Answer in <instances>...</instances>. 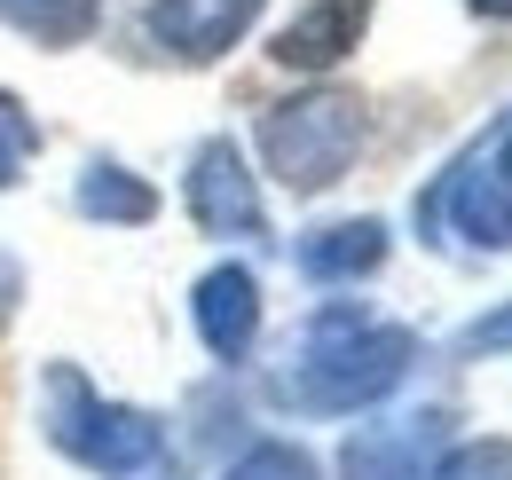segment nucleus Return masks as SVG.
Masks as SVG:
<instances>
[{"label": "nucleus", "instance_id": "nucleus-5", "mask_svg": "<svg viewBox=\"0 0 512 480\" xmlns=\"http://www.w3.org/2000/svg\"><path fill=\"white\" fill-rule=\"evenodd\" d=\"M190 213H197L205 237H260V229H268L260 189H253V174H245V150H237L229 134L197 142V158H190Z\"/></svg>", "mask_w": 512, "mask_h": 480}, {"label": "nucleus", "instance_id": "nucleus-17", "mask_svg": "<svg viewBox=\"0 0 512 480\" xmlns=\"http://www.w3.org/2000/svg\"><path fill=\"white\" fill-rule=\"evenodd\" d=\"M8 300H16V260L0 252V315H8Z\"/></svg>", "mask_w": 512, "mask_h": 480}, {"label": "nucleus", "instance_id": "nucleus-1", "mask_svg": "<svg viewBox=\"0 0 512 480\" xmlns=\"http://www.w3.org/2000/svg\"><path fill=\"white\" fill-rule=\"evenodd\" d=\"M418 362V339L402 323H371L363 307H323L300 331L292 362L268 378V402L292 418H355L386 402Z\"/></svg>", "mask_w": 512, "mask_h": 480}, {"label": "nucleus", "instance_id": "nucleus-14", "mask_svg": "<svg viewBox=\"0 0 512 480\" xmlns=\"http://www.w3.org/2000/svg\"><path fill=\"white\" fill-rule=\"evenodd\" d=\"M221 480H323V473H316V457L292 449V441H253Z\"/></svg>", "mask_w": 512, "mask_h": 480}, {"label": "nucleus", "instance_id": "nucleus-2", "mask_svg": "<svg viewBox=\"0 0 512 480\" xmlns=\"http://www.w3.org/2000/svg\"><path fill=\"white\" fill-rule=\"evenodd\" d=\"M40 425H48V441L64 449L71 465H87V473H103V480H134L142 465L166 457V425L150 418V410L103 402L71 362H56L48 386H40Z\"/></svg>", "mask_w": 512, "mask_h": 480}, {"label": "nucleus", "instance_id": "nucleus-9", "mask_svg": "<svg viewBox=\"0 0 512 480\" xmlns=\"http://www.w3.org/2000/svg\"><path fill=\"white\" fill-rule=\"evenodd\" d=\"M363 16H371V0H316L308 16H292V24L276 32V63H292V71H331V63L363 40Z\"/></svg>", "mask_w": 512, "mask_h": 480}, {"label": "nucleus", "instance_id": "nucleus-12", "mask_svg": "<svg viewBox=\"0 0 512 480\" xmlns=\"http://www.w3.org/2000/svg\"><path fill=\"white\" fill-rule=\"evenodd\" d=\"M0 16H8L16 32H32V40L64 48V40H79V32L95 24V0H0Z\"/></svg>", "mask_w": 512, "mask_h": 480}, {"label": "nucleus", "instance_id": "nucleus-6", "mask_svg": "<svg viewBox=\"0 0 512 480\" xmlns=\"http://www.w3.org/2000/svg\"><path fill=\"white\" fill-rule=\"evenodd\" d=\"M442 410H418V418H394V425H363L347 433L339 449V473L347 480H426L434 457H442Z\"/></svg>", "mask_w": 512, "mask_h": 480}, {"label": "nucleus", "instance_id": "nucleus-7", "mask_svg": "<svg viewBox=\"0 0 512 480\" xmlns=\"http://www.w3.org/2000/svg\"><path fill=\"white\" fill-rule=\"evenodd\" d=\"M260 0H150V40L174 48L182 63H205L221 48H237L253 32Z\"/></svg>", "mask_w": 512, "mask_h": 480}, {"label": "nucleus", "instance_id": "nucleus-8", "mask_svg": "<svg viewBox=\"0 0 512 480\" xmlns=\"http://www.w3.org/2000/svg\"><path fill=\"white\" fill-rule=\"evenodd\" d=\"M190 315H197V339H205L221 362H245V355H253V339H260V276H253V268H237V260L213 268V276L197 284Z\"/></svg>", "mask_w": 512, "mask_h": 480}, {"label": "nucleus", "instance_id": "nucleus-10", "mask_svg": "<svg viewBox=\"0 0 512 480\" xmlns=\"http://www.w3.org/2000/svg\"><path fill=\"white\" fill-rule=\"evenodd\" d=\"M386 260V221H331L316 237H300V276L308 284H355V276H371Z\"/></svg>", "mask_w": 512, "mask_h": 480}, {"label": "nucleus", "instance_id": "nucleus-4", "mask_svg": "<svg viewBox=\"0 0 512 480\" xmlns=\"http://www.w3.org/2000/svg\"><path fill=\"white\" fill-rule=\"evenodd\" d=\"M418 221L426 229H457L465 244H489V252H512V111L457 166H449L426 197H418Z\"/></svg>", "mask_w": 512, "mask_h": 480}, {"label": "nucleus", "instance_id": "nucleus-3", "mask_svg": "<svg viewBox=\"0 0 512 480\" xmlns=\"http://www.w3.org/2000/svg\"><path fill=\"white\" fill-rule=\"evenodd\" d=\"M355 150H363V103L339 95V87L292 95V103H276L260 119V158H268V174L284 181L292 197H323L355 166Z\"/></svg>", "mask_w": 512, "mask_h": 480}, {"label": "nucleus", "instance_id": "nucleus-15", "mask_svg": "<svg viewBox=\"0 0 512 480\" xmlns=\"http://www.w3.org/2000/svg\"><path fill=\"white\" fill-rule=\"evenodd\" d=\"M32 142H40V126L24 119V103H16V95H0V150H8V158H24Z\"/></svg>", "mask_w": 512, "mask_h": 480}, {"label": "nucleus", "instance_id": "nucleus-18", "mask_svg": "<svg viewBox=\"0 0 512 480\" xmlns=\"http://www.w3.org/2000/svg\"><path fill=\"white\" fill-rule=\"evenodd\" d=\"M473 8H481V16H497V24L512 16V0H473Z\"/></svg>", "mask_w": 512, "mask_h": 480}, {"label": "nucleus", "instance_id": "nucleus-13", "mask_svg": "<svg viewBox=\"0 0 512 480\" xmlns=\"http://www.w3.org/2000/svg\"><path fill=\"white\" fill-rule=\"evenodd\" d=\"M426 480H512V441H457V449H442L434 457V473Z\"/></svg>", "mask_w": 512, "mask_h": 480}, {"label": "nucleus", "instance_id": "nucleus-11", "mask_svg": "<svg viewBox=\"0 0 512 480\" xmlns=\"http://www.w3.org/2000/svg\"><path fill=\"white\" fill-rule=\"evenodd\" d=\"M79 213H87V221L142 229V221L158 213V189H150V181H134L127 166H111V158H95V166L79 174Z\"/></svg>", "mask_w": 512, "mask_h": 480}, {"label": "nucleus", "instance_id": "nucleus-19", "mask_svg": "<svg viewBox=\"0 0 512 480\" xmlns=\"http://www.w3.org/2000/svg\"><path fill=\"white\" fill-rule=\"evenodd\" d=\"M8 181H16V158H8V150H0V189H8Z\"/></svg>", "mask_w": 512, "mask_h": 480}, {"label": "nucleus", "instance_id": "nucleus-16", "mask_svg": "<svg viewBox=\"0 0 512 480\" xmlns=\"http://www.w3.org/2000/svg\"><path fill=\"white\" fill-rule=\"evenodd\" d=\"M497 347H512V307H505V315H489V323H473V331H465V355H497Z\"/></svg>", "mask_w": 512, "mask_h": 480}]
</instances>
